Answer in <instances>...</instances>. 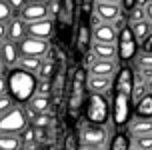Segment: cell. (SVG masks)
<instances>
[{
  "label": "cell",
  "mask_w": 152,
  "mask_h": 150,
  "mask_svg": "<svg viewBox=\"0 0 152 150\" xmlns=\"http://www.w3.org/2000/svg\"><path fill=\"white\" fill-rule=\"evenodd\" d=\"M2 94H6V72L0 74V96Z\"/></svg>",
  "instance_id": "cell-44"
},
{
  "label": "cell",
  "mask_w": 152,
  "mask_h": 150,
  "mask_svg": "<svg viewBox=\"0 0 152 150\" xmlns=\"http://www.w3.org/2000/svg\"><path fill=\"white\" fill-rule=\"evenodd\" d=\"M82 10L86 14H92V0H82Z\"/></svg>",
  "instance_id": "cell-45"
},
{
  "label": "cell",
  "mask_w": 152,
  "mask_h": 150,
  "mask_svg": "<svg viewBox=\"0 0 152 150\" xmlns=\"http://www.w3.org/2000/svg\"><path fill=\"white\" fill-rule=\"evenodd\" d=\"M144 14H146V22L152 24V0L144 6Z\"/></svg>",
  "instance_id": "cell-43"
},
{
  "label": "cell",
  "mask_w": 152,
  "mask_h": 150,
  "mask_svg": "<svg viewBox=\"0 0 152 150\" xmlns=\"http://www.w3.org/2000/svg\"><path fill=\"white\" fill-rule=\"evenodd\" d=\"M24 38H26V24L18 16H12L6 22V40L18 44V42H22Z\"/></svg>",
  "instance_id": "cell-13"
},
{
  "label": "cell",
  "mask_w": 152,
  "mask_h": 150,
  "mask_svg": "<svg viewBox=\"0 0 152 150\" xmlns=\"http://www.w3.org/2000/svg\"><path fill=\"white\" fill-rule=\"evenodd\" d=\"M50 120H52V118H50V114H36L30 122L34 124V128H36V130H44V128L50 124Z\"/></svg>",
  "instance_id": "cell-29"
},
{
  "label": "cell",
  "mask_w": 152,
  "mask_h": 150,
  "mask_svg": "<svg viewBox=\"0 0 152 150\" xmlns=\"http://www.w3.org/2000/svg\"><path fill=\"white\" fill-rule=\"evenodd\" d=\"M26 2H30V4H46L48 0H26Z\"/></svg>",
  "instance_id": "cell-49"
},
{
  "label": "cell",
  "mask_w": 152,
  "mask_h": 150,
  "mask_svg": "<svg viewBox=\"0 0 152 150\" xmlns=\"http://www.w3.org/2000/svg\"><path fill=\"white\" fill-rule=\"evenodd\" d=\"M14 106H16V102L12 100V98L8 96V94H2V96H0V116L6 114L8 110H12Z\"/></svg>",
  "instance_id": "cell-34"
},
{
  "label": "cell",
  "mask_w": 152,
  "mask_h": 150,
  "mask_svg": "<svg viewBox=\"0 0 152 150\" xmlns=\"http://www.w3.org/2000/svg\"><path fill=\"white\" fill-rule=\"evenodd\" d=\"M90 42H92V32H90V28H88L86 24H82L80 30H78V46L84 50V48H88Z\"/></svg>",
  "instance_id": "cell-26"
},
{
  "label": "cell",
  "mask_w": 152,
  "mask_h": 150,
  "mask_svg": "<svg viewBox=\"0 0 152 150\" xmlns=\"http://www.w3.org/2000/svg\"><path fill=\"white\" fill-rule=\"evenodd\" d=\"M146 90H148V94H152V80H150V82H146Z\"/></svg>",
  "instance_id": "cell-52"
},
{
  "label": "cell",
  "mask_w": 152,
  "mask_h": 150,
  "mask_svg": "<svg viewBox=\"0 0 152 150\" xmlns=\"http://www.w3.org/2000/svg\"><path fill=\"white\" fill-rule=\"evenodd\" d=\"M6 4L10 6L12 12H20V10L26 6V0H6Z\"/></svg>",
  "instance_id": "cell-37"
},
{
  "label": "cell",
  "mask_w": 152,
  "mask_h": 150,
  "mask_svg": "<svg viewBox=\"0 0 152 150\" xmlns=\"http://www.w3.org/2000/svg\"><path fill=\"white\" fill-rule=\"evenodd\" d=\"M134 112H136V118L152 120V94H146V96L138 102L136 108H134Z\"/></svg>",
  "instance_id": "cell-21"
},
{
  "label": "cell",
  "mask_w": 152,
  "mask_h": 150,
  "mask_svg": "<svg viewBox=\"0 0 152 150\" xmlns=\"http://www.w3.org/2000/svg\"><path fill=\"white\" fill-rule=\"evenodd\" d=\"M6 40V24H0V44Z\"/></svg>",
  "instance_id": "cell-46"
},
{
  "label": "cell",
  "mask_w": 152,
  "mask_h": 150,
  "mask_svg": "<svg viewBox=\"0 0 152 150\" xmlns=\"http://www.w3.org/2000/svg\"><path fill=\"white\" fill-rule=\"evenodd\" d=\"M40 66H42V58H36V56H20V60H18V68L34 76L38 74Z\"/></svg>",
  "instance_id": "cell-19"
},
{
  "label": "cell",
  "mask_w": 152,
  "mask_h": 150,
  "mask_svg": "<svg viewBox=\"0 0 152 150\" xmlns=\"http://www.w3.org/2000/svg\"><path fill=\"white\" fill-rule=\"evenodd\" d=\"M134 146H136V150H152V134L136 136L134 138Z\"/></svg>",
  "instance_id": "cell-27"
},
{
  "label": "cell",
  "mask_w": 152,
  "mask_h": 150,
  "mask_svg": "<svg viewBox=\"0 0 152 150\" xmlns=\"http://www.w3.org/2000/svg\"><path fill=\"white\" fill-rule=\"evenodd\" d=\"M136 6V0H120V8H124V10H132V8Z\"/></svg>",
  "instance_id": "cell-42"
},
{
  "label": "cell",
  "mask_w": 152,
  "mask_h": 150,
  "mask_svg": "<svg viewBox=\"0 0 152 150\" xmlns=\"http://www.w3.org/2000/svg\"><path fill=\"white\" fill-rule=\"evenodd\" d=\"M140 50H142V54H152V32L140 42Z\"/></svg>",
  "instance_id": "cell-36"
},
{
  "label": "cell",
  "mask_w": 152,
  "mask_h": 150,
  "mask_svg": "<svg viewBox=\"0 0 152 150\" xmlns=\"http://www.w3.org/2000/svg\"><path fill=\"white\" fill-rule=\"evenodd\" d=\"M108 114H110V106H108L106 96L104 94H90L88 104H86V120H88V124L102 126L108 120Z\"/></svg>",
  "instance_id": "cell-3"
},
{
  "label": "cell",
  "mask_w": 152,
  "mask_h": 150,
  "mask_svg": "<svg viewBox=\"0 0 152 150\" xmlns=\"http://www.w3.org/2000/svg\"><path fill=\"white\" fill-rule=\"evenodd\" d=\"M46 10H48V18H52V16H60L62 2H60V0H48V2H46Z\"/></svg>",
  "instance_id": "cell-33"
},
{
  "label": "cell",
  "mask_w": 152,
  "mask_h": 150,
  "mask_svg": "<svg viewBox=\"0 0 152 150\" xmlns=\"http://www.w3.org/2000/svg\"><path fill=\"white\" fill-rule=\"evenodd\" d=\"M94 60H96V58H94V54H92V52H88V54H86V64H88V66H90V64L94 62Z\"/></svg>",
  "instance_id": "cell-47"
},
{
  "label": "cell",
  "mask_w": 152,
  "mask_h": 150,
  "mask_svg": "<svg viewBox=\"0 0 152 150\" xmlns=\"http://www.w3.org/2000/svg\"><path fill=\"white\" fill-rule=\"evenodd\" d=\"M82 90H84V72L76 70L74 76V84H72V94H70V112L76 114L82 102Z\"/></svg>",
  "instance_id": "cell-14"
},
{
  "label": "cell",
  "mask_w": 152,
  "mask_h": 150,
  "mask_svg": "<svg viewBox=\"0 0 152 150\" xmlns=\"http://www.w3.org/2000/svg\"><path fill=\"white\" fill-rule=\"evenodd\" d=\"M110 150H128V138H126L124 134H116L112 138Z\"/></svg>",
  "instance_id": "cell-31"
},
{
  "label": "cell",
  "mask_w": 152,
  "mask_h": 150,
  "mask_svg": "<svg viewBox=\"0 0 152 150\" xmlns=\"http://www.w3.org/2000/svg\"><path fill=\"white\" fill-rule=\"evenodd\" d=\"M18 18L22 20L24 24L30 22H38V20H44L48 18V10H46V4H30L26 2V6L18 12Z\"/></svg>",
  "instance_id": "cell-10"
},
{
  "label": "cell",
  "mask_w": 152,
  "mask_h": 150,
  "mask_svg": "<svg viewBox=\"0 0 152 150\" xmlns=\"http://www.w3.org/2000/svg\"><path fill=\"white\" fill-rule=\"evenodd\" d=\"M116 90L114 92H122V94H132V88H134V70L130 66L120 68V72L116 76V82H114Z\"/></svg>",
  "instance_id": "cell-12"
},
{
  "label": "cell",
  "mask_w": 152,
  "mask_h": 150,
  "mask_svg": "<svg viewBox=\"0 0 152 150\" xmlns=\"http://www.w3.org/2000/svg\"><path fill=\"white\" fill-rule=\"evenodd\" d=\"M114 46H116V54H118L124 62H130V60L136 58L138 42H136V38H134V34H132V30H130L128 24H126L122 30H118Z\"/></svg>",
  "instance_id": "cell-4"
},
{
  "label": "cell",
  "mask_w": 152,
  "mask_h": 150,
  "mask_svg": "<svg viewBox=\"0 0 152 150\" xmlns=\"http://www.w3.org/2000/svg\"><path fill=\"white\" fill-rule=\"evenodd\" d=\"M22 140L14 134H0V150H20Z\"/></svg>",
  "instance_id": "cell-23"
},
{
  "label": "cell",
  "mask_w": 152,
  "mask_h": 150,
  "mask_svg": "<svg viewBox=\"0 0 152 150\" xmlns=\"http://www.w3.org/2000/svg\"><path fill=\"white\" fill-rule=\"evenodd\" d=\"M128 18H130V24H138V22H144L146 20V14H144V8L140 6H134L132 10L128 12Z\"/></svg>",
  "instance_id": "cell-28"
},
{
  "label": "cell",
  "mask_w": 152,
  "mask_h": 150,
  "mask_svg": "<svg viewBox=\"0 0 152 150\" xmlns=\"http://www.w3.org/2000/svg\"><path fill=\"white\" fill-rule=\"evenodd\" d=\"M52 94V86L48 80H38L36 84V96H42V98H50Z\"/></svg>",
  "instance_id": "cell-30"
},
{
  "label": "cell",
  "mask_w": 152,
  "mask_h": 150,
  "mask_svg": "<svg viewBox=\"0 0 152 150\" xmlns=\"http://www.w3.org/2000/svg\"><path fill=\"white\" fill-rule=\"evenodd\" d=\"M106 130L104 126L96 124H84L80 130V144L82 146H92V148H106Z\"/></svg>",
  "instance_id": "cell-5"
},
{
  "label": "cell",
  "mask_w": 152,
  "mask_h": 150,
  "mask_svg": "<svg viewBox=\"0 0 152 150\" xmlns=\"http://www.w3.org/2000/svg\"><path fill=\"white\" fill-rule=\"evenodd\" d=\"M18 60H20V52H18V44L4 40L0 44V64L4 66V70H12L18 66Z\"/></svg>",
  "instance_id": "cell-9"
},
{
  "label": "cell",
  "mask_w": 152,
  "mask_h": 150,
  "mask_svg": "<svg viewBox=\"0 0 152 150\" xmlns=\"http://www.w3.org/2000/svg\"><path fill=\"white\" fill-rule=\"evenodd\" d=\"M4 72H6V70H4V66H2V64H0V74H4Z\"/></svg>",
  "instance_id": "cell-53"
},
{
  "label": "cell",
  "mask_w": 152,
  "mask_h": 150,
  "mask_svg": "<svg viewBox=\"0 0 152 150\" xmlns=\"http://www.w3.org/2000/svg\"><path fill=\"white\" fill-rule=\"evenodd\" d=\"M136 62H138V68H152V54H142L140 52Z\"/></svg>",
  "instance_id": "cell-35"
},
{
  "label": "cell",
  "mask_w": 152,
  "mask_h": 150,
  "mask_svg": "<svg viewBox=\"0 0 152 150\" xmlns=\"http://www.w3.org/2000/svg\"><path fill=\"white\" fill-rule=\"evenodd\" d=\"M120 4H108V2H96L94 6V14L98 16L104 24H112L116 18H120Z\"/></svg>",
  "instance_id": "cell-11"
},
{
  "label": "cell",
  "mask_w": 152,
  "mask_h": 150,
  "mask_svg": "<svg viewBox=\"0 0 152 150\" xmlns=\"http://www.w3.org/2000/svg\"><path fill=\"white\" fill-rule=\"evenodd\" d=\"M140 74H142V76H138V78H140L144 84L150 82V80H152V68H140Z\"/></svg>",
  "instance_id": "cell-38"
},
{
  "label": "cell",
  "mask_w": 152,
  "mask_h": 150,
  "mask_svg": "<svg viewBox=\"0 0 152 150\" xmlns=\"http://www.w3.org/2000/svg\"><path fill=\"white\" fill-rule=\"evenodd\" d=\"M130 30H132V34L136 38V42H142V40L152 32V24H148L144 20V22H138V24H130Z\"/></svg>",
  "instance_id": "cell-24"
},
{
  "label": "cell",
  "mask_w": 152,
  "mask_h": 150,
  "mask_svg": "<svg viewBox=\"0 0 152 150\" xmlns=\"http://www.w3.org/2000/svg\"><path fill=\"white\" fill-rule=\"evenodd\" d=\"M88 20H90V26H92V30H94V28H98L100 24H104V22H102V20L98 18V16L94 14V12H92V14H88Z\"/></svg>",
  "instance_id": "cell-40"
},
{
  "label": "cell",
  "mask_w": 152,
  "mask_h": 150,
  "mask_svg": "<svg viewBox=\"0 0 152 150\" xmlns=\"http://www.w3.org/2000/svg\"><path fill=\"white\" fill-rule=\"evenodd\" d=\"M12 16H14V12L10 10V6L6 4V0H0V24H6Z\"/></svg>",
  "instance_id": "cell-32"
},
{
  "label": "cell",
  "mask_w": 152,
  "mask_h": 150,
  "mask_svg": "<svg viewBox=\"0 0 152 150\" xmlns=\"http://www.w3.org/2000/svg\"><path fill=\"white\" fill-rule=\"evenodd\" d=\"M150 0H136V6H140V8H144L146 4H148Z\"/></svg>",
  "instance_id": "cell-48"
},
{
  "label": "cell",
  "mask_w": 152,
  "mask_h": 150,
  "mask_svg": "<svg viewBox=\"0 0 152 150\" xmlns=\"http://www.w3.org/2000/svg\"><path fill=\"white\" fill-rule=\"evenodd\" d=\"M130 134L134 136H144V134H152V120H142V118H136L134 122H130Z\"/></svg>",
  "instance_id": "cell-20"
},
{
  "label": "cell",
  "mask_w": 152,
  "mask_h": 150,
  "mask_svg": "<svg viewBox=\"0 0 152 150\" xmlns=\"http://www.w3.org/2000/svg\"><path fill=\"white\" fill-rule=\"evenodd\" d=\"M28 108H30L34 114H48L50 112V98H42V96H32V100L28 102Z\"/></svg>",
  "instance_id": "cell-22"
},
{
  "label": "cell",
  "mask_w": 152,
  "mask_h": 150,
  "mask_svg": "<svg viewBox=\"0 0 152 150\" xmlns=\"http://www.w3.org/2000/svg\"><path fill=\"white\" fill-rule=\"evenodd\" d=\"M90 52L94 54L96 60H114V56H116V46L114 44H98V42H94L92 48H90Z\"/></svg>",
  "instance_id": "cell-17"
},
{
  "label": "cell",
  "mask_w": 152,
  "mask_h": 150,
  "mask_svg": "<svg viewBox=\"0 0 152 150\" xmlns=\"http://www.w3.org/2000/svg\"><path fill=\"white\" fill-rule=\"evenodd\" d=\"M80 150H106V148H92V146H80Z\"/></svg>",
  "instance_id": "cell-50"
},
{
  "label": "cell",
  "mask_w": 152,
  "mask_h": 150,
  "mask_svg": "<svg viewBox=\"0 0 152 150\" xmlns=\"http://www.w3.org/2000/svg\"><path fill=\"white\" fill-rule=\"evenodd\" d=\"M130 108H132V100L128 94L122 92H114V104H112V120L116 126H124L130 118Z\"/></svg>",
  "instance_id": "cell-6"
},
{
  "label": "cell",
  "mask_w": 152,
  "mask_h": 150,
  "mask_svg": "<svg viewBox=\"0 0 152 150\" xmlns=\"http://www.w3.org/2000/svg\"><path fill=\"white\" fill-rule=\"evenodd\" d=\"M114 60H94L90 66H88V76H104V78H110L114 72Z\"/></svg>",
  "instance_id": "cell-16"
},
{
  "label": "cell",
  "mask_w": 152,
  "mask_h": 150,
  "mask_svg": "<svg viewBox=\"0 0 152 150\" xmlns=\"http://www.w3.org/2000/svg\"><path fill=\"white\" fill-rule=\"evenodd\" d=\"M54 34V20L52 18H44L38 22H30L26 24V36L30 38H38V40H50Z\"/></svg>",
  "instance_id": "cell-8"
},
{
  "label": "cell",
  "mask_w": 152,
  "mask_h": 150,
  "mask_svg": "<svg viewBox=\"0 0 152 150\" xmlns=\"http://www.w3.org/2000/svg\"><path fill=\"white\" fill-rule=\"evenodd\" d=\"M20 140H22V142H32V140H34V132H32L30 128H26L22 134H20Z\"/></svg>",
  "instance_id": "cell-39"
},
{
  "label": "cell",
  "mask_w": 152,
  "mask_h": 150,
  "mask_svg": "<svg viewBox=\"0 0 152 150\" xmlns=\"http://www.w3.org/2000/svg\"><path fill=\"white\" fill-rule=\"evenodd\" d=\"M86 86L90 90V94H104L110 88V78H104V76H88Z\"/></svg>",
  "instance_id": "cell-18"
},
{
  "label": "cell",
  "mask_w": 152,
  "mask_h": 150,
  "mask_svg": "<svg viewBox=\"0 0 152 150\" xmlns=\"http://www.w3.org/2000/svg\"><path fill=\"white\" fill-rule=\"evenodd\" d=\"M28 128V118L24 114V106L16 104L12 110L0 116V134H14L20 136Z\"/></svg>",
  "instance_id": "cell-2"
},
{
  "label": "cell",
  "mask_w": 152,
  "mask_h": 150,
  "mask_svg": "<svg viewBox=\"0 0 152 150\" xmlns=\"http://www.w3.org/2000/svg\"><path fill=\"white\" fill-rule=\"evenodd\" d=\"M50 50V42L46 40H38V38L26 36L22 42H18V52L20 56H36V58H44Z\"/></svg>",
  "instance_id": "cell-7"
},
{
  "label": "cell",
  "mask_w": 152,
  "mask_h": 150,
  "mask_svg": "<svg viewBox=\"0 0 152 150\" xmlns=\"http://www.w3.org/2000/svg\"><path fill=\"white\" fill-rule=\"evenodd\" d=\"M64 150H76L74 136H72V134H68V136H66V142H64Z\"/></svg>",
  "instance_id": "cell-41"
},
{
  "label": "cell",
  "mask_w": 152,
  "mask_h": 150,
  "mask_svg": "<svg viewBox=\"0 0 152 150\" xmlns=\"http://www.w3.org/2000/svg\"><path fill=\"white\" fill-rule=\"evenodd\" d=\"M92 32V38H94V42H98V44H114L116 42V30L112 28V24H100L98 28L90 30Z\"/></svg>",
  "instance_id": "cell-15"
},
{
  "label": "cell",
  "mask_w": 152,
  "mask_h": 150,
  "mask_svg": "<svg viewBox=\"0 0 152 150\" xmlns=\"http://www.w3.org/2000/svg\"><path fill=\"white\" fill-rule=\"evenodd\" d=\"M36 76L20 70L18 66L6 72V94L20 106H26L32 100V96L36 94Z\"/></svg>",
  "instance_id": "cell-1"
},
{
  "label": "cell",
  "mask_w": 152,
  "mask_h": 150,
  "mask_svg": "<svg viewBox=\"0 0 152 150\" xmlns=\"http://www.w3.org/2000/svg\"><path fill=\"white\" fill-rule=\"evenodd\" d=\"M98 2H108V4H120V0H98Z\"/></svg>",
  "instance_id": "cell-51"
},
{
  "label": "cell",
  "mask_w": 152,
  "mask_h": 150,
  "mask_svg": "<svg viewBox=\"0 0 152 150\" xmlns=\"http://www.w3.org/2000/svg\"><path fill=\"white\" fill-rule=\"evenodd\" d=\"M54 74V58H42V66L38 70V80H48Z\"/></svg>",
  "instance_id": "cell-25"
}]
</instances>
